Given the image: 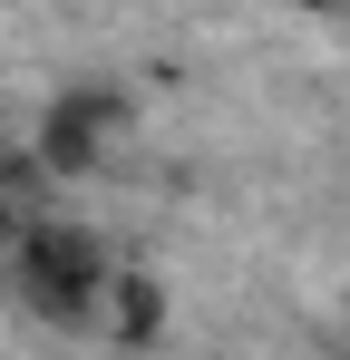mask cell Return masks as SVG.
Wrapping results in <instances>:
<instances>
[{
    "label": "cell",
    "instance_id": "cell-5",
    "mask_svg": "<svg viewBox=\"0 0 350 360\" xmlns=\"http://www.w3.org/2000/svg\"><path fill=\"white\" fill-rule=\"evenodd\" d=\"M302 10H341V0H302Z\"/></svg>",
    "mask_w": 350,
    "mask_h": 360
},
{
    "label": "cell",
    "instance_id": "cell-2",
    "mask_svg": "<svg viewBox=\"0 0 350 360\" xmlns=\"http://www.w3.org/2000/svg\"><path fill=\"white\" fill-rule=\"evenodd\" d=\"M117 146H127V98H117L108 78H88V88H58L39 127H30V156H39V176H98Z\"/></svg>",
    "mask_w": 350,
    "mask_h": 360
},
{
    "label": "cell",
    "instance_id": "cell-3",
    "mask_svg": "<svg viewBox=\"0 0 350 360\" xmlns=\"http://www.w3.org/2000/svg\"><path fill=\"white\" fill-rule=\"evenodd\" d=\"M98 331L127 341V351H146L156 331H166V292L146 283V273H108V302H98Z\"/></svg>",
    "mask_w": 350,
    "mask_h": 360
},
{
    "label": "cell",
    "instance_id": "cell-1",
    "mask_svg": "<svg viewBox=\"0 0 350 360\" xmlns=\"http://www.w3.org/2000/svg\"><path fill=\"white\" fill-rule=\"evenodd\" d=\"M108 243L88 234V224H49V214H30L20 243L0 253V283L10 302L30 311V321H49V331H98V302H108Z\"/></svg>",
    "mask_w": 350,
    "mask_h": 360
},
{
    "label": "cell",
    "instance_id": "cell-4",
    "mask_svg": "<svg viewBox=\"0 0 350 360\" xmlns=\"http://www.w3.org/2000/svg\"><path fill=\"white\" fill-rule=\"evenodd\" d=\"M20 224H30V214H20V205H10V195H0V253H10V243H20Z\"/></svg>",
    "mask_w": 350,
    "mask_h": 360
}]
</instances>
